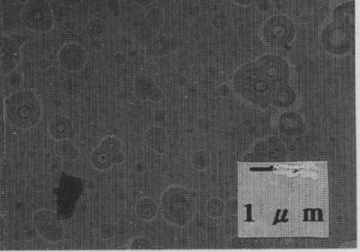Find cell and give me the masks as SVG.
<instances>
[{
    "label": "cell",
    "instance_id": "21",
    "mask_svg": "<svg viewBox=\"0 0 360 252\" xmlns=\"http://www.w3.org/2000/svg\"><path fill=\"white\" fill-rule=\"evenodd\" d=\"M149 25L153 28H158L164 23L165 14L164 10L160 8H152L149 9L145 15Z\"/></svg>",
    "mask_w": 360,
    "mask_h": 252
},
{
    "label": "cell",
    "instance_id": "4",
    "mask_svg": "<svg viewBox=\"0 0 360 252\" xmlns=\"http://www.w3.org/2000/svg\"><path fill=\"white\" fill-rule=\"evenodd\" d=\"M296 35V26L294 21L283 15L269 17L261 29L264 43L274 49L283 48L291 45Z\"/></svg>",
    "mask_w": 360,
    "mask_h": 252
},
{
    "label": "cell",
    "instance_id": "10",
    "mask_svg": "<svg viewBox=\"0 0 360 252\" xmlns=\"http://www.w3.org/2000/svg\"><path fill=\"white\" fill-rule=\"evenodd\" d=\"M26 41L21 35H12L3 39L2 66L5 74H8L18 66L20 61V51Z\"/></svg>",
    "mask_w": 360,
    "mask_h": 252
},
{
    "label": "cell",
    "instance_id": "34",
    "mask_svg": "<svg viewBox=\"0 0 360 252\" xmlns=\"http://www.w3.org/2000/svg\"><path fill=\"white\" fill-rule=\"evenodd\" d=\"M18 1L21 3H26L29 1V0H18Z\"/></svg>",
    "mask_w": 360,
    "mask_h": 252
},
{
    "label": "cell",
    "instance_id": "16",
    "mask_svg": "<svg viewBox=\"0 0 360 252\" xmlns=\"http://www.w3.org/2000/svg\"><path fill=\"white\" fill-rule=\"evenodd\" d=\"M179 48V41L173 36L162 35L153 42V49L158 57H166L176 53Z\"/></svg>",
    "mask_w": 360,
    "mask_h": 252
},
{
    "label": "cell",
    "instance_id": "1",
    "mask_svg": "<svg viewBox=\"0 0 360 252\" xmlns=\"http://www.w3.org/2000/svg\"><path fill=\"white\" fill-rule=\"evenodd\" d=\"M195 205L193 191L179 185L167 188L159 201V208L163 218L178 228H184L192 221Z\"/></svg>",
    "mask_w": 360,
    "mask_h": 252
},
{
    "label": "cell",
    "instance_id": "15",
    "mask_svg": "<svg viewBox=\"0 0 360 252\" xmlns=\"http://www.w3.org/2000/svg\"><path fill=\"white\" fill-rule=\"evenodd\" d=\"M73 131V126L71 120L63 116H56L49 125V132L51 136L58 141L70 138Z\"/></svg>",
    "mask_w": 360,
    "mask_h": 252
},
{
    "label": "cell",
    "instance_id": "5",
    "mask_svg": "<svg viewBox=\"0 0 360 252\" xmlns=\"http://www.w3.org/2000/svg\"><path fill=\"white\" fill-rule=\"evenodd\" d=\"M354 34L345 27L332 21L320 34L323 48L330 55L337 57L348 54L354 44Z\"/></svg>",
    "mask_w": 360,
    "mask_h": 252
},
{
    "label": "cell",
    "instance_id": "30",
    "mask_svg": "<svg viewBox=\"0 0 360 252\" xmlns=\"http://www.w3.org/2000/svg\"><path fill=\"white\" fill-rule=\"evenodd\" d=\"M5 115V102L4 98L0 96V127L3 124Z\"/></svg>",
    "mask_w": 360,
    "mask_h": 252
},
{
    "label": "cell",
    "instance_id": "25",
    "mask_svg": "<svg viewBox=\"0 0 360 252\" xmlns=\"http://www.w3.org/2000/svg\"><path fill=\"white\" fill-rule=\"evenodd\" d=\"M258 9L263 13H268L271 10V3L269 0H258Z\"/></svg>",
    "mask_w": 360,
    "mask_h": 252
},
{
    "label": "cell",
    "instance_id": "32",
    "mask_svg": "<svg viewBox=\"0 0 360 252\" xmlns=\"http://www.w3.org/2000/svg\"><path fill=\"white\" fill-rule=\"evenodd\" d=\"M62 1L66 6L73 8L81 3L82 0H62Z\"/></svg>",
    "mask_w": 360,
    "mask_h": 252
},
{
    "label": "cell",
    "instance_id": "3",
    "mask_svg": "<svg viewBox=\"0 0 360 252\" xmlns=\"http://www.w3.org/2000/svg\"><path fill=\"white\" fill-rule=\"evenodd\" d=\"M6 115L16 127L28 130L33 128L41 120V105L32 92L19 91L7 100Z\"/></svg>",
    "mask_w": 360,
    "mask_h": 252
},
{
    "label": "cell",
    "instance_id": "2",
    "mask_svg": "<svg viewBox=\"0 0 360 252\" xmlns=\"http://www.w3.org/2000/svg\"><path fill=\"white\" fill-rule=\"evenodd\" d=\"M232 82L236 92L256 102L267 101L274 88L256 62L239 67L233 76Z\"/></svg>",
    "mask_w": 360,
    "mask_h": 252
},
{
    "label": "cell",
    "instance_id": "23",
    "mask_svg": "<svg viewBox=\"0 0 360 252\" xmlns=\"http://www.w3.org/2000/svg\"><path fill=\"white\" fill-rule=\"evenodd\" d=\"M211 23L216 29L222 30L227 25V17L222 13H217L213 17Z\"/></svg>",
    "mask_w": 360,
    "mask_h": 252
},
{
    "label": "cell",
    "instance_id": "18",
    "mask_svg": "<svg viewBox=\"0 0 360 252\" xmlns=\"http://www.w3.org/2000/svg\"><path fill=\"white\" fill-rule=\"evenodd\" d=\"M55 152L59 156L68 160L74 161L79 156L77 147L68 139L59 141L55 145Z\"/></svg>",
    "mask_w": 360,
    "mask_h": 252
},
{
    "label": "cell",
    "instance_id": "8",
    "mask_svg": "<svg viewBox=\"0 0 360 252\" xmlns=\"http://www.w3.org/2000/svg\"><path fill=\"white\" fill-rule=\"evenodd\" d=\"M34 226L39 235L50 242H57L64 236V227L58 216L50 210H41L33 216Z\"/></svg>",
    "mask_w": 360,
    "mask_h": 252
},
{
    "label": "cell",
    "instance_id": "6",
    "mask_svg": "<svg viewBox=\"0 0 360 252\" xmlns=\"http://www.w3.org/2000/svg\"><path fill=\"white\" fill-rule=\"evenodd\" d=\"M23 23L30 29L46 32L54 26L53 10L46 0H29L23 9Z\"/></svg>",
    "mask_w": 360,
    "mask_h": 252
},
{
    "label": "cell",
    "instance_id": "28",
    "mask_svg": "<svg viewBox=\"0 0 360 252\" xmlns=\"http://www.w3.org/2000/svg\"><path fill=\"white\" fill-rule=\"evenodd\" d=\"M113 59H114V62H115L116 64L122 65L126 62V61L127 60V57L124 53H123L122 52H118V53H115Z\"/></svg>",
    "mask_w": 360,
    "mask_h": 252
},
{
    "label": "cell",
    "instance_id": "26",
    "mask_svg": "<svg viewBox=\"0 0 360 252\" xmlns=\"http://www.w3.org/2000/svg\"><path fill=\"white\" fill-rule=\"evenodd\" d=\"M101 235L104 239H109L113 237L114 230L111 225H104L101 229Z\"/></svg>",
    "mask_w": 360,
    "mask_h": 252
},
{
    "label": "cell",
    "instance_id": "14",
    "mask_svg": "<svg viewBox=\"0 0 360 252\" xmlns=\"http://www.w3.org/2000/svg\"><path fill=\"white\" fill-rule=\"evenodd\" d=\"M334 22L348 29L352 33H355V1L351 0L339 5L333 11Z\"/></svg>",
    "mask_w": 360,
    "mask_h": 252
},
{
    "label": "cell",
    "instance_id": "17",
    "mask_svg": "<svg viewBox=\"0 0 360 252\" xmlns=\"http://www.w3.org/2000/svg\"><path fill=\"white\" fill-rule=\"evenodd\" d=\"M137 217L144 222H151L156 219L158 213V206L151 197H144L140 199L135 204Z\"/></svg>",
    "mask_w": 360,
    "mask_h": 252
},
{
    "label": "cell",
    "instance_id": "19",
    "mask_svg": "<svg viewBox=\"0 0 360 252\" xmlns=\"http://www.w3.org/2000/svg\"><path fill=\"white\" fill-rule=\"evenodd\" d=\"M276 87L274 100L276 103L281 106H287L292 104L295 98V92L293 88L287 83Z\"/></svg>",
    "mask_w": 360,
    "mask_h": 252
},
{
    "label": "cell",
    "instance_id": "11",
    "mask_svg": "<svg viewBox=\"0 0 360 252\" xmlns=\"http://www.w3.org/2000/svg\"><path fill=\"white\" fill-rule=\"evenodd\" d=\"M134 92L137 98L144 102L157 103L164 97V93L155 81L143 75H138L134 79Z\"/></svg>",
    "mask_w": 360,
    "mask_h": 252
},
{
    "label": "cell",
    "instance_id": "22",
    "mask_svg": "<svg viewBox=\"0 0 360 252\" xmlns=\"http://www.w3.org/2000/svg\"><path fill=\"white\" fill-rule=\"evenodd\" d=\"M127 247L133 250L151 249L153 246L146 237L139 236L132 238L128 243Z\"/></svg>",
    "mask_w": 360,
    "mask_h": 252
},
{
    "label": "cell",
    "instance_id": "29",
    "mask_svg": "<svg viewBox=\"0 0 360 252\" xmlns=\"http://www.w3.org/2000/svg\"><path fill=\"white\" fill-rule=\"evenodd\" d=\"M233 3L240 6H251L258 2V0H231Z\"/></svg>",
    "mask_w": 360,
    "mask_h": 252
},
{
    "label": "cell",
    "instance_id": "9",
    "mask_svg": "<svg viewBox=\"0 0 360 252\" xmlns=\"http://www.w3.org/2000/svg\"><path fill=\"white\" fill-rule=\"evenodd\" d=\"M61 66L70 72L82 70L88 62V54L84 46L77 43H68L59 53Z\"/></svg>",
    "mask_w": 360,
    "mask_h": 252
},
{
    "label": "cell",
    "instance_id": "31",
    "mask_svg": "<svg viewBox=\"0 0 360 252\" xmlns=\"http://www.w3.org/2000/svg\"><path fill=\"white\" fill-rule=\"evenodd\" d=\"M166 118H167L166 112L162 110H160L154 114V120L157 123L163 122L164 120H165Z\"/></svg>",
    "mask_w": 360,
    "mask_h": 252
},
{
    "label": "cell",
    "instance_id": "24",
    "mask_svg": "<svg viewBox=\"0 0 360 252\" xmlns=\"http://www.w3.org/2000/svg\"><path fill=\"white\" fill-rule=\"evenodd\" d=\"M90 46L91 49L95 52H100L104 48L103 42L101 38H92Z\"/></svg>",
    "mask_w": 360,
    "mask_h": 252
},
{
    "label": "cell",
    "instance_id": "27",
    "mask_svg": "<svg viewBox=\"0 0 360 252\" xmlns=\"http://www.w3.org/2000/svg\"><path fill=\"white\" fill-rule=\"evenodd\" d=\"M120 7L121 6H120L118 0H107L106 1V8L113 13L119 12Z\"/></svg>",
    "mask_w": 360,
    "mask_h": 252
},
{
    "label": "cell",
    "instance_id": "13",
    "mask_svg": "<svg viewBox=\"0 0 360 252\" xmlns=\"http://www.w3.org/2000/svg\"><path fill=\"white\" fill-rule=\"evenodd\" d=\"M144 141L146 145L155 153L160 155L166 154L169 137L166 130L161 126H151L145 132Z\"/></svg>",
    "mask_w": 360,
    "mask_h": 252
},
{
    "label": "cell",
    "instance_id": "33",
    "mask_svg": "<svg viewBox=\"0 0 360 252\" xmlns=\"http://www.w3.org/2000/svg\"><path fill=\"white\" fill-rule=\"evenodd\" d=\"M133 1L138 6L146 7L153 4L155 0H133Z\"/></svg>",
    "mask_w": 360,
    "mask_h": 252
},
{
    "label": "cell",
    "instance_id": "12",
    "mask_svg": "<svg viewBox=\"0 0 360 252\" xmlns=\"http://www.w3.org/2000/svg\"><path fill=\"white\" fill-rule=\"evenodd\" d=\"M126 154H116L101 145L96 147L91 154V163L99 172H107L114 165L123 164Z\"/></svg>",
    "mask_w": 360,
    "mask_h": 252
},
{
    "label": "cell",
    "instance_id": "7",
    "mask_svg": "<svg viewBox=\"0 0 360 252\" xmlns=\"http://www.w3.org/2000/svg\"><path fill=\"white\" fill-rule=\"evenodd\" d=\"M267 79L276 87L287 83L291 78L288 61L276 54H266L256 61Z\"/></svg>",
    "mask_w": 360,
    "mask_h": 252
},
{
    "label": "cell",
    "instance_id": "20",
    "mask_svg": "<svg viewBox=\"0 0 360 252\" xmlns=\"http://www.w3.org/2000/svg\"><path fill=\"white\" fill-rule=\"evenodd\" d=\"M86 30L91 38H102L108 32V25L103 19L94 18L88 21Z\"/></svg>",
    "mask_w": 360,
    "mask_h": 252
}]
</instances>
